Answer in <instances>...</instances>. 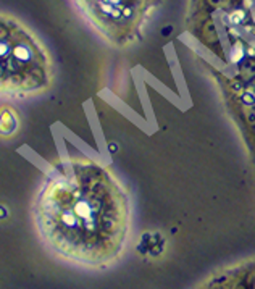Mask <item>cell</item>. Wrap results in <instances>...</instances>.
Wrapping results in <instances>:
<instances>
[{
  "mask_svg": "<svg viewBox=\"0 0 255 289\" xmlns=\"http://www.w3.org/2000/svg\"><path fill=\"white\" fill-rule=\"evenodd\" d=\"M32 214L47 246L73 262L113 259L126 236L128 208L118 184L105 170L76 159L47 170Z\"/></svg>",
  "mask_w": 255,
  "mask_h": 289,
  "instance_id": "1",
  "label": "cell"
},
{
  "mask_svg": "<svg viewBox=\"0 0 255 289\" xmlns=\"http://www.w3.org/2000/svg\"><path fill=\"white\" fill-rule=\"evenodd\" d=\"M53 78V63L44 44L18 20L0 13V99L44 95Z\"/></svg>",
  "mask_w": 255,
  "mask_h": 289,
  "instance_id": "2",
  "label": "cell"
},
{
  "mask_svg": "<svg viewBox=\"0 0 255 289\" xmlns=\"http://www.w3.org/2000/svg\"><path fill=\"white\" fill-rule=\"evenodd\" d=\"M21 128V121L18 112L10 105L0 107V139L15 138Z\"/></svg>",
  "mask_w": 255,
  "mask_h": 289,
  "instance_id": "3",
  "label": "cell"
},
{
  "mask_svg": "<svg viewBox=\"0 0 255 289\" xmlns=\"http://www.w3.org/2000/svg\"><path fill=\"white\" fill-rule=\"evenodd\" d=\"M241 78L242 81H252L255 78V60L244 62L241 66Z\"/></svg>",
  "mask_w": 255,
  "mask_h": 289,
  "instance_id": "4",
  "label": "cell"
},
{
  "mask_svg": "<svg viewBox=\"0 0 255 289\" xmlns=\"http://www.w3.org/2000/svg\"><path fill=\"white\" fill-rule=\"evenodd\" d=\"M212 289H255V275H253V278H252L249 283L239 281V283L234 284V287H229L228 284H218V286H215Z\"/></svg>",
  "mask_w": 255,
  "mask_h": 289,
  "instance_id": "5",
  "label": "cell"
},
{
  "mask_svg": "<svg viewBox=\"0 0 255 289\" xmlns=\"http://www.w3.org/2000/svg\"><path fill=\"white\" fill-rule=\"evenodd\" d=\"M242 112H244V117H246V121L249 125H255V104L250 102V104H246L242 107Z\"/></svg>",
  "mask_w": 255,
  "mask_h": 289,
  "instance_id": "6",
  "label": "cell"
},
{
  "mask_svg": "<svg viewBox=\"0 0 255 289\" xmlns=\"http://www.w3.org/2000/svg\"><path fill=\"white\" fill-rule=\"evenodd\" d=\"M208 2L212 4V5H220V4H221V0H208Z\"/></svg>",
  "mask_w": 255,
  "mask_h": 289,
  "instance_id": "7",
  "label": "cell"
}]
</instances>
